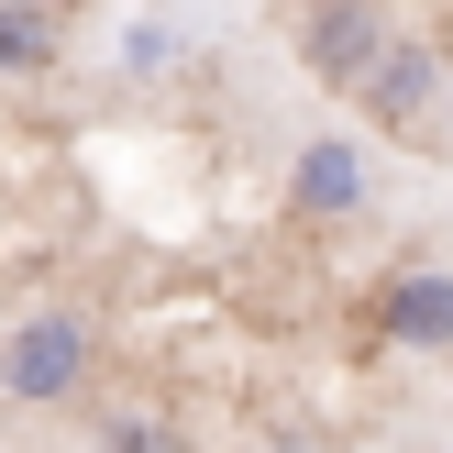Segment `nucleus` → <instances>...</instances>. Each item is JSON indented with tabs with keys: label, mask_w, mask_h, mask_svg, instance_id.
<instances>
[{
	"label": "nucleus",
	"mask_w": 453,
	"mask_h": 453,
	"mask_svg": "<svg viewBox=\"0 0 453 453\" xmlns=\"http://www.w3.org/2000/svg\"><path fill=\"white\" fill-rule=\"evenodd\" d=\"M88 365H100V343H88V321L66 299L22 310V321L0 332V398H12V410H66V398L88 388Z\"/></svg>",
	"instance_id": "obj_1"
},
{
	"label": "nucleus",
	"mask_w": 453,
	"mask_h": 453,
	"mask_svg": "<svg viewBox=\"0 0 453 453\" xmlns=\"http://www.w3.org/2000/svg\"><path fill=\"white\" fill-rule=\"evenodd\" d=\"M388 44H398L388 0H321V12L299 22V66H310V88H332V100H354Z\"/></svg>",
	"instance_id": "obj_2"
},
{
	"label": "nucleus",
	"mask_w": 453,
	"mask_h": 453,
	"mask_svg": "<svg viewBox=\"0 0 453 453\" xmlns=\"http://www.w3.org/2000/svg\"><path fill=\"white\" fill-rule=\"evenodd\" d=\"M432 88H442V44L398 34L388 56H376V78L354 88V111H365L376 133H420V111H432Z\"/></svg>",
	"instance_id": "obj_3"
},
{
	"label": "nucleus",
	"mask_w": 453,
	"mask_h": 453,
	"mask_svg": "<svg viewBox=\"0 0 453 453\" xmlns=\"http://www.w3.org/2000/svg\"><path fill=\"white\" fill-rule=\"evenodd\" d=\"M288 199H299V211H354V199H365V155L321 133V144L288 166Z\"/></svg>",
	"instance_id": "obj_4"
},
{
	"label": "nucleus",
	"mask_w": 453,
	"mask_h": 453,
	"mask_svg": "<svg viewBox=\"0 0 453 453\" xmlns=\"http://www.w3.org/2000/svg\"><path fill=\"white\" fill-rule=\"evenodd\" d=\"M388 332L420 343V354H442L453 343V277H398L388 288Z\"/></svg>",
	"instance_id": "obj_5"
},
{
	"label": "nucleus",
	"mask_w": 453,
	"mask_h": 453,
	"mask_svg": "<svg viewBox=\"0 0 453 453\" xmlns=\"http://www.w3.org/2000/svg\"><path fill=\"white\" fill-rule=\"evenodd\" d=\"M56 66V12L44 0H0V78H44Z\"/></svg>",
	"instance_id": "obj_6"
},
{
	"label": "nucleus",
	"mask_w": 453,
	"mask_h": 453,
	"mask_svg": "<svg viewBox=\"0 0 453 453\" xmlns=\"http://www.w3.org/2000/svg\"><path fill=\"white\" fill-rule=\"evenodd\" d=\"M111 453H199V442L177 432V420H122V432H111Z\"/></svg>",
	"instance_id": "obj_7"
},
{
	"label": "nucleus",
	"mask_w": 453,
	"mask_h": 453,
	"mask_svg": "<svg viewBox=\"0 0 453 453\" xmlns=\"http://www.w3.org/2000/svg\"><path fill=\"white\" fill-rule=\"evenodd\" d=\"M420 155H442V166H453V56H442V88H432V111H420Z\"/></svg>",
	"instance_id": "obj_8"
}]
</instances>
